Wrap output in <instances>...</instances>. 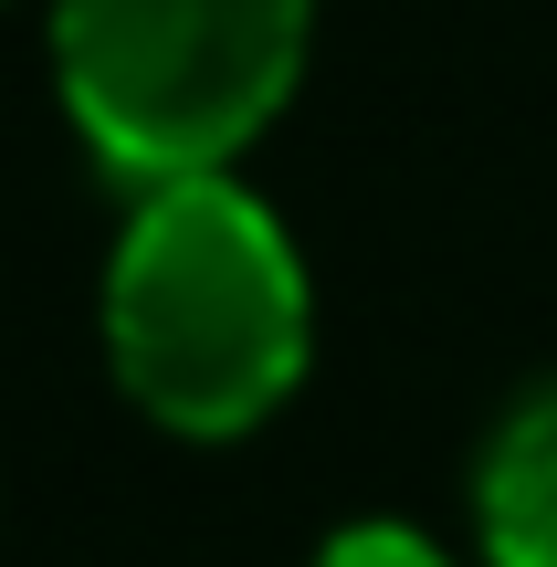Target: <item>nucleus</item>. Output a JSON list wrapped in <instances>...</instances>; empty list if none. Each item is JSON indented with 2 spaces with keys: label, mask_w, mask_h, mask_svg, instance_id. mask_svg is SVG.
<instances>
[{
  "label": "nucleus",
  "mask_w": 557,
  "mask_h": 567,
  "mask_svg": "<svg viewBox=\"0 0 557 567\" xmlns=\"http://www.w3.org/2000/svg\"><path fill=\"white\" fill-rule=\"evenodd\" d=\"M474 526H484V557L495 567H557V389H537L484 442Z\"/></svg>",
  "instance_id": "nucleus-3"
},
{
  "label": "nucleus",
  "mask_w": 557,
  "mask_h": 567,
  "mask_svg": "<svg viewBox=\"0 0 557 567\" xmlns=\"http://www.w3.org/2000/svg\"><path fill=\"white\" fill-rule=\"evenodd\" d=\"M316 567H453V557H442L421 526H348V536H327Z\"/></svg>",
  "instance_id": "nucleus-4"
},
{
  "label": "nucleus",
  "mask_w": 557,
  "mask_h": 567,
  "mask_svg": "<svg viewBox=\"0 0 557 567\" xmlns=\"http://www.w3.org/2000/svg\"><path fill=\"white\" fill-rule=\"evenodd\" d=\"M105 358L147 421L189 442L252 431L306 379V264L221 168L158 179L105 264Z\"/></svg>",
  "instance_id": "nucleus-1"
},
{
  "label": "nucleus",
  "mask_w": 557,
  "mask_h": 567,
  "mask_svg": "<svg viewBox=\"0 0 557 567\" xmlns=\"http://www.w3.org/2000/svg\"><path fill=\"white\" fill-rule=\"evenodd\" d=\"M63 105L126 179H200L306 74V0H63Z\"/></svg>",
  "instance_id": "nucleus-2"
}]
</instances>
